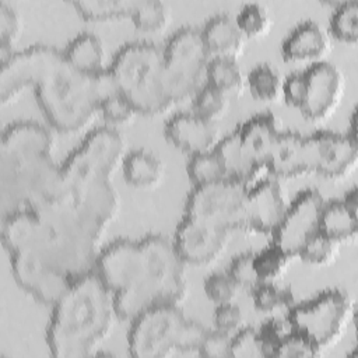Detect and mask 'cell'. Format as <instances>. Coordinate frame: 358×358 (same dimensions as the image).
<instances>
[{"label":"cell","instance_id":"3","mask_svg":"<svg viewBox=\"0 0 358 358\" xmlns=\"http://www.w3.org/2000/svg\"><path fill=\"white\" fill-rule=\"evenodd\" d=\"M185 262L172 241L148 235L119 239L98 256L96 273L115 295L119 317L133 320L158 305H180L187 294Z\"/></svg>","mask_w":358,"mask_h":358},{"label":"cell","instance_id":"21","mask_svg":"<svg viewBox=\"0 0 358 358\" xmlns=\"http://www.w3.org/2000/svg\"><path fill=\"white\" fill-rule=\"evenodd\" d=\"M357 206L358 197L355 187H352L343 200L324 203L320 215V232L340 243L354 239L358 231Z\"/></svg>","mask_w":358,"mask_h":358},{"label":"cell","instance_id":"10","mask_svg":"<svg viewBox=\"0 0 358 358\" xmlns=\"http://www.w3.org/2000/svg\"><path fill=\"white\" fill-rule=\"evenodd\" d=\"M162 52L165 84L173 102L194 96L213 57L201 29L190 25L179 28L166 41Z\"/></svg>","mask_w":358,"mask_h":358},{"label":"cell","instance_id":"31","mask_svg":"<svg viewBox=\"0 0 358 358\" xmlns=\"http://www.w3.org/2000/svg\"><path fill=\"white\" fill-rule=\"evenodd\" d=\"M330 32L345 43L354 45L358 41V3L355 0L336 4L330 17Z\"/></svg>","mask_w":358,"mask_h":358},{"label":"cell","instance_id":"24","mask_svg":"<svg viewBox=\"0 0 358 358\" xmlns=\"http://www.w3.org/2000/svg\"><path fill=\"white\" fill-rule=\"evenodd\" d=\"M122 169L126 182L136 187H154L164 178L162 161L145 150H136L126 154Z\"/></svg>","mask_w":358,"mask_h":358},{"label":"cell","instance_id":"19","mask_svg":"<svg viewBox=\"0 0 358 358\" xmlns=\"http://www.w3.org/2000/svg\"><path fill=\"white\" fill-rule=\"evenodd\" d=\"M330 49L329 34L312 20L298 24L282 41L281 53L287 62H322Z\"/></svg>","mask_w":358,"mask_h":358},{"label":"cell","instance_id":"25","mask_svg":"<svg viewBox=\"0 0 358 358\" xmlns=\"http://www.w3.org/2000/svg\"><path fill=\"white\" fill-rule=\"evenodd\" d=\"M207 85L221 91L228 98L242 94L245 87L243 71L236 59L211 57L206 71Z\"/></svg>","mask_w":358,"mask_h":358},{"label":"cell","instance_id":"15","mask_svg":"<svg viewBox=\"0 0 358 358\" xmlns=\"http://www.w3.org/2000/svg\"><path fill=\"white\" fill-rule=\"evenodd\" d=\"M305 155L310 172L330 179L348 176L357 166V138L330 130L305 137Z\"/></svg>","mask_w":358,"mask_h":358},{"label":"cell","instance_id":"16","mask_svg":"<svg viewBox=\"0 0 358 358\" xmlns=\"http://www.w3.org/2000/svg\"><path fill=\"white\" fill-rule=\"evenodd\" d=\"M229 234V229L218 224L185 214L172 242L185 264L203 266L215 262L225 252Z\"/></svg>","mask_w":358,"mask_h":358},{"label":"cell","instance_id":"13","mask_svg":"<svg viewBox=\"0 0 358 358\" xmlns=\"http://www.w3.org/2000/svg\"><path fill=\"white\" fill-rule=\"evenodd\" d=\"M250 186L232 178L194 186L187 196L185 214L218 224L229 231L238 229Z\"/></svg>","mask_w":358,"mask_h":358},{"label":"cell","instance_id":"4","mask_svg":"<svg viewBox=\"0 0 358 358\" xmlns=\"http://www.w3.org/2000/svg\"><path fill=\"white\" fill-rule=\"evenodd\" d=\"M52 130L38 122L8 124L0 143L3 217L38 210L63 197L62 166L53 158Z\"/></svg>","mask_w":358,"mask_h":358},{"label":"cell","instance_id":"41","mask_svg":"<svg viewBox=\"0 0 358 358\" xmlns=\"http://www.w3.org/2000/svg\"><path fill=\"white\" fill-rule=\"evenodd\" d=\"M320 352L316 345L298 331L291 330L280 343L275 357L280 358H310L319 357Z\"/></svg>","mask_w":358,"mask_h":358},{"label":"cell","instance_id":"36","mask_svg":"<svg viewBox=\"0 0 358 358\" xmlns=\"http://www.w3.org/2000/svg\"><path fill=\"white\" fill-rule=\"evenodd\" d=\"M338 248L340 242L326 236L322 232H317L313 238H310L306 242L298 257L310 264H329L337 256Z\"/></svg>","mask_w":358,"mask_h":358},{"label":"cell","instance_id":"14","mask_svg":"<svg viewBox=\"0 0 358 358\" xmlns=\"http://www.w3.org/2000/svg\"><path fill=\"white\" fill-rule=\"evenodd\" d=\"M324 206L322 194L315 189L299 193L288 204L284 217L274 229L273 243L291 259L298 257L306 242L320 232V215Z\"/></svg>","mask_w":358,"mask_h":358},{"label":"cell","instance_id":"5","mask_svg":"<svg viewBox=\"0 0 358 358\" xmlns=\"http://www.w3.org/2000/svg\"><path fill=\"white\" fill-rule=\"evenodd\" d=\"M126 157L123 136L110 126L91 131L62 166L63 197L83 217L106 229L120 207L113 175Z\"/></svg>","mask_w":358,"mask_h":358},{"label":"cell","instance_id":"33","mask_svg":"<svg viewBox=\"0 0 358 358\" xmlns=\"http://www.w3.org/2000/svg\"><path fill=\"white\" fill-rule=\"evenodd\" d=\"M22 31V18L18 10L7 1H0V60L7 62L14 55V43Z\"/></svg>","mask_w":358,"mask_h":358},{"label":"cell","instance_id":"43","mask_svg":"<svg viewBox=\"0 0 358 358\" xmlns=\"http://www.w3.org/2000/svg\"><path fill=\"white\" fill-rule=\"evenodd\" d=\"M242 323L243 313L235 302L217 305L214 312V324L217 330L234 336L238 330H241Z\"/></svg>","mask_w":358,"mask_h":358},{"label":"cell","instance_id":"11","mask_svg":"<svg viewBox=\"0 0 358 358\" xmlns=\"http://www.w3.org/2000/svg\"><path fill=\"white\" fill-rule=\"evenodd\" d=\"M354 303L341 289H329L288 309L287 320L294 331L309 338L320 355L343 337L351 322Z\"/></svg>","mask_w":358,"mask_h":358},{"label":"cell","instance_id":"40","mask_svg":"<svg viewBox=\"0 0 358 358\" xmlns=\"http://www.w3.org/2000/svg\"><path fill=\"white\" fill-rule=\"evenodd\" d=\"M257 330V334L260 337V341L264 348L266 358L275 357L277 348L282 338L292 330L288 320H282L278 317H270L264 320Z\"/></svg>","mask_w":358,"mask_h":358},{"label":"cell","instance_id":"2","mask_svg":"<svg viewBox=\"0 0 358 358\" xmlns=\"http://www.w3.org/2000/svg\"><path fill=\"white\" fill-rule=\"evenodd\" d=\"M25 88H34L45 119L60 133H77L99 113L96 76L80 73L64 50L50 45H32L1 63V103L6 105Z\"/></svg>","mask_w":358,"mask_h":358},{"label":"cell","instance_id":"22","mask_svg":"<svg viewBox=\"0 0 358 358\" xmlns=\"http://www.w3.org/2000/svg\"><path fill=\"white\" fill-rule=\"evenodd\" d=\"M201 34L213 57L236 59L243 52L248 39L239 29L235 17L229 14H215L208 18Z\"/></svg>","mask_w":358,"mask_h":358},{"label":"cell","instance_id":"34","mask_svg":"<svg viewBox=\"0 0 358 358\" xmlns=\"http://www.w3.org/2000/svg\"><path fill=\"white\" fill-rule=\"evenodd\" d=\"M235 21L246 38L264 35L271 24L270 14L260 3H246L235 15Z\"/></svg>","mask_w":358,"mask_h":358},{"label":"cell","instance_id":"7","mask_svg":"<svg viewBox=\"0 0 358 358\" xmlns=\"http://www.w3.org/2000/svg\"><path fill=\"white\" fill-rule=\"evenodd\" d=\"M120 94L138 115H162L175 105L164 76V52L148 41L122 46L109 66Z\"/></svg>","mask_w":358,"mask_h":358},{"label":"cell","instance_id":"23","mask_svg":"<svg viewBox=\"0 0 358 358\" xmlns=\"http://www.w3.org/2000/svg\"><path fill=\"white\" fill-rule=\"evenodd\" d=\"M64 53L73 67L88 77H94L108 69L105 46L92 32L78 34L70 41Z\"/></svg>","mask_w":358,"mask_h":358},{"label":"cell","instance_id":"44","mask_svg":"<svg viewBox=\"0 0 358 358\" xmlns=\"http://www.w3.org/2000/svg\"><path fill=\"white\" fill-rule=\"evenodd\" d=\"M231 340L232 336L220 330H208L200 348L199 355L207 358H224L231 357Z\"/></svg>","mask_w":358,"mask_h":358},{"label":"cell","instance_id":"42","mask_svg":"<svg viewBox=\"0 0 358 358\" xmlns=\"http://www.w3.org/2000/svg\"><path fill=\"white\" fill-rule=\"evenodd\" d=\"M253 257L255 253L252 252L242 253L236 256L229 264L228 274L235 280L241 289L253 291L260 284L253 267Z\"/></svg>","mask_w":358,"mask_h":358},{"label":"cell","instance_id":"32","mask_svg":"<svg viewBox=\"0 0 358 358\" xmlns=\"http://www.w3.org/2000/svg\"><path fill=\"white\" fill-rule=\"evenodd\" d=\"M291 257L285 255L278 246L271 243L270 246L255 253L253 267L256 275L262 282H275L282 277L287 270Z\"/></svg>","mask_w":358,"mask_h":358},{"label":"cell","instance_id":"20","mask_svg":"<svg viewBox=\"0 0 358 358\" xmlns=\"http://www.w3.org/2000/svg\"><path fill=\"white\" fill-rule=\"evenodd\" d=\"M266 169L274 179H295L310 173L305 155V137L295 131H281L270 151Z\"/></svg>","mask_w":358,"mask_h":358},{"label":"cell","instance_id":"9","mask_svg":"<svg viewBox=\"0 0 358 358\" xmlns=\"http://www.w3.org/2000/svg\"><path fill=\"white\" fill-rule=\"evenodd\" d=\"M273 113H259L222 137L215 148L228 178L252 185L266 169L270 151L281 133Z\"/></svg>","mask_w":358,"mask_h":358},{"label":"cell","instance_id":"18","mask_svg":"<svg viewBox=\"0 0 358 358\" xmlns=\"http://www.w3.org/2000/svg\"><path fill=\"white\" fill-rule=\"evenodd\" d=\"M165 136L190 157L214 151L222 138L217 122L207 120L194 112L173 115L165 126Z\"/></svg>","mask_w":358,"mask_h":358},{"label":"cell","instance_id":"17","mask_svg":"<svg viewBox=\"0 0 358 358\" xmlns=\"http://www.w3.org/2000/svg\"><path fill=\"white\" fill-rule=\"evenodd\" d=\"M287 207L285 193L277 179L259 180L248 190L238 229L271 235Z\"/></svg>","mask_w":358,"mask_h":358},{"label":"cell","instance_id":"26","mask_svg":"<svg viewBox=\"0 0 358 358\" xmlns=\"http://www.w3.org/2000/svg\"><path fill=\"white\" fill-rule=\"evenodd\" d=\"M248 87L256 99L273 102L282 94V77L268 63L255 66L248 74Z\"/></svg>","mask_w":358,"mask_h":358},{"label":"cell","instance_id":"29","mask_svg":"<svg viewBox=\"0 0 358 358\" xmlns=\"http://www.w3.org/2000/svg\"><path fill=\"white\" fill-rule=\"evenodd\" d=\"M250 292L255 309L263 313L289 309L295 305V296L291 288L280 287L277 282H262Z\"/></svg>","mask_w":358,"mask_h":358},{"label":"cell","instance_id":"38","mask_svg":"<svg viewBox=\"0 0 358 358\" xmlns=\"http://www.w3.org/2000/svg\"><path fill=\"white\" fill-rule=\"evenodd\" d=\"M99 113L110 127L129 124L138 115L134 106L122 94H115L103 99L99 105Z\"/></svg>","mask_w":358,"mask_h":358},{"label":"cell","instance_id":"39","mask_svg":"<svg viewBox=\"0 0 358 358\" xmlns=\"http://www.w3.org/2000/svg\"><path fill=\"white\" fill-rule=\"evenodd\" d=\"M231 357L234 358H266L264 348L253 327L238 330L231 340Z\"/></svg>","mask_w":358,"mask_h":358},{"label":"cell","instance_id":"27","mask_svg":"<svg viewBox=\"0 0 358 358\" xmlns=\"http://www.w3.org/2000/svg\"><path fill=\"white\" fill-rule=\"evenodd\" d=\"M130 18L138 29L158 32L169 24L171 11L161 0H134Z\"/></svg>","mask_w":358,"mask_h":358},{"label":"cell","instance_id":"12","mask_svg":"<svg viewBox=\"0 0 358 358\" xmlns=\"http://www.w3.org/2000/svg\"><path fill=\"white\" fill-rule=\"evenodd\" d=\"M343 92L344 77L341 71L331 63L322 60L284 78L281 95L308 120L322 122L337 109Z\"/></svg>","mask_w":358,"mask_h":358},{"label":"cell","instance_id":"8","mask_svg":"<svg viewBox=\"0 0 358 358\" xmlns=\"http://www.w3.org/2000/svg\"><path fill=\"white\" fill-rule=\"evenodd\" d=\"M129 352L136 358H162L199 352L207 334L200 323L185 316L179 305L152 306L130 320Z\"/></svg>","mask_w":358,"mask_h":358},{"label":"cell","instance_id":"35","mask_svg":"<svg viewBox=\"0 0 358 358\" xmlns=\"http://www.w3.org/2000/svg\"><path fill=\"white\" fill-rule=\"evenodd\" d=\"M228 105L229 98L225 94L206 84L194 95L193 112L207 120L217 122L221 117H224V115L228 110Z\"/></svg>","mask_w":358,"mask_h":358},{"label":"cell","instance_id":"28","mask_svg":"<svg viewBox=\"0 0 358 358\" xmlns=\"http://www.w3.org/2000/svg\"><path fill=\"white\" fill-rule=\"evenodd\" d=\"M187 175L194 186L207 185L228 178L224 161L217 150L192 157L187 164Z\"/></svg>","mask_w":358,"mask_h":358},{"label":"cell","instance_id":"1","mask_svg":"<svg viewBox=\"0 0 358 358\" xmlns=\"http://www.w3.org/2000/svg\"><path fill=\"white\" fill-rule=\"evenodd\" d=\"M105 231L66 200L3 217L1 241L17 284L46 305L83 275L96 270Z\"/></svg>","mask_w":358,"mask_h":358},{"label":"cell","instance_id":"30","mask_svg":"<svg viewBox=\"0 0 358 358\" xmlns=\"http://www.w3.org/2000/svg\"><path fill=\"white\" fill-rule=\"evenodd\" d=\"M134 0H78L73 6L87 21H105L116 17H130Z\"/></svg>","mask_w":358,"mask_h":358},{"label":"cell","instance_id":"6","mask_svg":"<svg viewBox=\"0 0 358 358\" xmlns=\"http://www.w3.org/2000/svg\"><path fill=\"white\" fill-rule=\"evenodd\" d=\"M52 306L46 343L57 358L98 355L120 319L115 295L96 270L74 281Z\"/></svg>","mask_w":358,"mask_h":358},{"label":"cell","instance_id":"37","mask_svg":"<svg viewBox=\"0 0 358 358\" xmlns=\"http://www.w3.org/2000/svg\"><path fill=\"white\" fill-rule=\"evenodd\" d=\"M241 291H242L241 287L235 282V280L228 273L211 274L204 281V292L207 298L215 305L235 302Z\"/></svg>","mask_w":358,"mask_h":358}]
</instances>
